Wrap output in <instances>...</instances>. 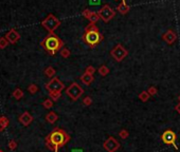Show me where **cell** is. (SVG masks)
I'll return each mask as SVG.
<instances>
[{"mask_svg":"<svg viewBox=\"0 0 180 152\" xmlns=\"http://www.w3.org/2000/svg\"><path fill=\"white\" fill-rule=\"evenodd\" d=\"M117 8L121 14H126V13H128V11H129V6H128L126 3H124V2L120 3Z\"/></svg>","mask_w":180,"mask_h":152,"instance_id":"17","label":"cell"},{"mask_svg":"<svg viewBox=\"0 0 180 152\" xmlns=\"http://www.w3.org/2000/svg\"><path fill=\"white\" fill-rule=\"evenodd\" d=\"M178 100H179V103H180V95H179V97H178Z\"/></svg>","mask_w":180,"mask_h":152,"instance_id":"35","label":"cell"},{"mask_svg":"<svg viewBox=\"0 0 180 152\" xmlns=\"http://www.w3.org/2000/svg\"><path fill=\"white\" fill-rule=\"evenodd\" d=\"M41 46L48 54L55 55L64 48V42L57 35H55L54 33H50L48 34V36L44 38V40L41 42Z\"/></svg>","mask_w":180,"mask_h":152,"instance_id":"2","label":"cell"},{"mask_svg":"<svg viewBox=\"0 0 180 152\" xmlns=\"http://www.w3.org/2000/svg\"><path fill=\"white\" fill-rule=\"evenodd\" d=\"M162 39H163V40L165 41L166 43H168V45H172V43H174L175 41H176L177 35H176V33H175L174 31L168 30V31H166V32L164 33V35L162 36Z\"/></svg>","mask_w":180,"mask_h":152,"instance_id":"12","label":"cell"},{"mask_svg":"<svg viewBox=\"0 0 180 152\" xmlns=\"http://www.w3.org/2000/svg\"><path fill=\"white\" fill-rule=\"evenodd\" d=\"M147 92H148V94H150V96H154V95H156L157 94V88H155V87H150V89L147 90Z\"/></svg>","mask_w":180,"mask_h":152,"instance_id":"30","label":"cell"},{"mask_svg":"<svg viewBox=\"0 0 180 152\" xmlns=\"http://www.w3.org/2000/svg\"><path fill=\"white\" fill-rule=\"evenodd\" d=\"M119 135H120V137H121V138L125 140V138H127L128 135H129V132H128L127 130L123 129V130H121V131L119 132Z\"/></svg>","mask_w":180,"mask_h":152,"instance_id":"27","label":"cell"},{"mask_svg":"<svg viewBox=\"0 0 180 152\" xmlns=\"http://www.w3.org/2000/svg\"><path fill=\"white\" fill-rule=\"evenodd\" d=\"M5 38L8 39V41L11 45H15V43L20 39V34H19L16 30H14V29H11V30L5 34Z\"/></svg>","mask_w":180,"mask_h":152,"instance_id":"11","label":"cell"},{"mask_svg":"<svg viewBox=\"0 0 180 152\" xmlns=\"http://www.w3.org/2000/svg\"><path fill=\"white\" fill-rule=\"evenodd\" d=\"M175 110H176V111L180 114V103L176 106V107H175Z\"/></svg>","mask_w":180,"mask_h":152,"instance_id":"34","label":"cell"},{"mask_svg":"<svg viewBox=\"0 0 180 152\" xmlns=\"http://www.w3.org/2000/svg\"><path fill=\"white\" fill-rule=\"evenodd\" d=\"M46 89L48 90L49 94L62 93V91L65 89V85L57 77H53V78H51V80L49 83H47Z\"/></svg>","mask_w":180,"mask_h":152,"instance_id":"6","label":"cell"},{"mask_svg":"<svg viewBox=\"0 0 180 152\" xmlns=\"http://www.w3.org/2000/svg\"><path fill=\"white\" fill-rule=\"evenodd\" d=\"M88 19H89L90 23H95L100 19L99 14H97V13H95V12H92V13H91V15H90V17Z\"/></svg>","mask_w":180,"mask_h":152,"instance_id":"21","label":"cell"},{"mask_svg":"<svg viewBox=\"0 0 180 152\" xmlns=\"http://www.w3.org/2000/svg\"><path fill=\"white\" fill-rule=\"evenodd\" d=\"M103 147L107 152H115L120 148V143L118 142L115 137L110 136V137H108L107 140L104 142Z\"/></svg>","mask_w":180,"mask_h":152,"instance_id":"10","label":"cell"},{"mask_svg":"<svg viewBox=\"0 0 180 152\" xmlns=\"http://www.w3.org/2000/svg\"><path fill=\"white\" fill-rule=\"evenodd\" d=\"M16 148H17V143L15 142L14 140H10V142H9V149H10V150H12V151H14Z\"/></svg>","mask_w":180,"mask_h":152,"instance_id":"28","label":"cell"},{"mask_svg":"<svg viewBox=\"0 0 180 152\" xmlns=\"http://www.w3.org/2000/svg\"><path fill=\"white\" fill-rule=\"evenodd\" d=\"M83 39L86 45H88L91 48H94L103 40L104 37L102 36V34H100L99 30H89V31H85Z\"/></svg>","mask_w":180,"mask_h":152,"instance_id":"3","label":"cell"},{"mask_svg":"<svg viewBox=\"0 0 180 152\" xmlns=\"http://www.w3.org/2000/svg\"><path fill=\"white\" fill-rule=\"evenodd\" d=\"M0 152H4V151H2V150H1V149H0Z\"/></svg>","mask_w":180,"mask_h":152,"instance_id":"36","label":"cell"},{"mask_svg":"<svg viewBox=\"0 0 180 152\" xmlns=\"http://www.w3.org/2000/svg\"><path fill=\"white\" fill-rule=\"evenodd\" d=\"M13 97H14L15 100H20V98H23V91L21 89H19V88L15 89L14 92H13Z\"/></svg>","mask_w":180,"mask_h":152,"instance_id":"19","label":"cell"},{"mask_svg":"<svg viewBox=\"0 0 180 152\" xmlns=\"http://www.w3.org/2000/svg\"><path fill=\"white\" fill-rule=\"evenodd\" d=\"M97 14H99L100 19H102L104 22H108V21L111 20L113 17H115V13L108 4H105V5L97 12Z\"/></svg>","mask_w":180,"mask_h":152,"instance_id":"8","label":"cell"},{"mask_svg":"<svg viewBox=\"0 0 180 152\" xmlns=\"http://www.w3.org/2000/svg\"><path fill=\"white\" fill-rule=\"evenodd\" d=\"M69 140L70 135L61 128H54L45 138L46 146L53 152H58L59 148L68 144Z\"/></svg>","mask_w":180,"mask_h":152,"instance_id":"1","label":"cell"},{"mask_svg":"<svg viewBox=\"0 0 180 152\" xmlns=\"http://www.w3.org/2000/svg\"><path fill=\"white\" fill-rule=\"evenodd\" d=\"M55 73H56V71H55V69L53 67H48L46 68L45 70V75L47 77H50V78H53L55 75Z\"/></svg>","mask_w":180,"mask_h":152,"instance_id":"18","label":"cell"},{"mask_svg":"<svg viewBox=\"0 0 180 152\" xmlns=\"http://www.w3.org/2000/svg\"><path fill=\"white\" fill-rule=\"evenodd\" d=\"M18 120H19V123L23 125V126L28 127L29 125H30L31 123L33 122V116L31 115L29 112H23V113L21 114L20 116H19Z\"/></svg>","mask_w":180,"mask_h":152,"instance_id":"13","label":"cell"},{"mask_svg":"<svg viewBox=\"0 0 180 152\" xmlns=\"http://www.w3.org/2000/svg\"><path fill=\"white\" fill-rule=\"evenodd\" d=\"M84 90L77 83H72L70 86L66 89V94L71 98L73 101H76L83 95Z\"/></svg>","mask_w":180,"mask_h":152,"instance_id":"5","label":"cell"},{"mask_svg":"<svg viewBox=\"0 0 180 152\" xmlns=\"http://www.w3.org/2000/svg\"><path fill=\"white\" fill-rule=\"evenodd\" d=\"M161 140L162 142L165 145H168V146H173L175 149H178V146L176 145V140H177V135L174 131L168 129L162 133L161 135Z\"/></svg>","mask_w":180,"mask_h":152,"instance_id":"7","label":"cell"},{"mask_svg":"<svg viewBox=\"0 0 180 152\" xmlns=\"http://www.w3.org/2000/svg\"><path fill=\"white\" fill-rule=\"evenodd\" d=\"M94 72H95V69L92 67V66H88V67L86 68V71H85V73H87V74H90V75H93V74H94Z\"/></svg>","mask_w":180,"mask_h":152,"instance_id":"29","label":"cell"},{"mask_svg":"<svg viewBox=\"0 0 180 152\" xmlns=\"http://www.w3.org/2000/svg\"><path fill=\"white\" fill-rule=\"evenodd\" d=\"M99 73L101 74L102 76H106L109 73V69H108L106 66H101V67L99 68Z\"/></svg>","mask_w":180,"mask_h":152,"instance_id":"22","label":"cell"},{"mask_svg":"<svg viewBox=\"0 0 180 152\" xmlns=\"http://www.w3.org/2000/svg\"><path fill=\"white\" fill-rule=\"evenodd\" d=\"M83 103L85 106H90L92 103V100H91V97H89V96H86L83 100Z\"/></svg>","mask_w":180,"mask_h":152,"instance_id":"31","label":"cell"},{"mask_svg":"<svg viewBox=\"0 0 180 152\" xmlns=\"http://www.w3.org/2000/svg\"><path fill=\"white\" fill-rule=\"evenodd\" d=\"M81 81L85 85L89 86L91 83L93 81V75H90V74L84 73L83 75L81 76Z\"/></svg>","mask_w":180,"mask_h":152,"instance_id":"15","label":"cell"},{"mask_svg":"<svg viewBox=\"0 0 180 152\" xmlns=\"http://www.w3.org/2000/svg\"><path fill=\"white\" fill-rule=\"evenodd\" d=\"M91 13H92L91 11H89V10H85V11L83 12V16H85L86 18H89L90 15H91Z\"/></svg>","mask_w":180,"mask_h":152,"instance_id":"33","label":"cell"},{"mask_svg":"<svg viewBox=\"0 0 180 152\" xmlns=\"http://www.w3.org/2000/svg\"><path fill=\"white\" fill-rule=\"evenodd\" d=\"M101 3V0H89V4L90 5H94V6H97V5H99V4Z\"/></svg>","mask_w":180,"mask_h":152,"instance_id":"32","label":"cell"},{"mask_svg":"<svg viewBox=\"0 0 180 152\" xmlns=\"http://www.w3.org/2000/svg\"><path fill=\"white\" fill-rule=\"evenodd\" d=\"M110 55L117 61H122L128 55V51L125 49L122 45H117L110 52Z\"/></svg>","mask_w":180,"mask_h":152,"instance_id":"9","label":"cell"},{"mask_svg":"<svg viewBox=\"0 0 180 152\" xmlns=\"http://www.w3.org/2000/svg\"><path fill=\"white\" fill-rule=\"evenodd\" d=\"M150 95L148 94L147 91H142L141 93L139 94V98L141 101H143V103H145V101H147L148 100H150Z\"/></svg>","mask_w":180,"mask_h":152,"instance_id":"20","label":"cell"},{"mask_svg":"<svg viewBox=\"0 0 180 152\" xmlns=\"http://www.w3.org/2000/svg\"><path fill=\"white\" fill-rule=\"evenodd\" d=\"M9 41L5 37H0V49H5L9 46Z\"/></svg>","mask_w":180,"mask_h":152,"instance_id":"23","label":"cell"},{"mask_svg":"<svg viewBox=\"0 0 180 152\" xmlns=\"http://www.w3.org/2000/svg\"><path fill=\"white\" fill-rule=\"evenodd\" d=\"M43 106H44V108H46V109H51V108L53 107V100H51V98H48V100H46L43 103Z\"/></svg>","mask_w":180,"mask_h":152,"instance_id":"25","label":"cell"},{"mask_svg":"<svg viewBox=\"0 0 180 152\" xmlns=\"http://www.w3.org/2000/svg\"><path fill=\"white\" fill-rule=\"evenodd\" d=\"M57 120H58V115H57L54 111L49 112V113L46 115V120L49 123V124H54V123L57 122Z\"/></svg>","mask_w":180,"mask_h":152,"instance_id":"14","label":"cell"},{"mask_svg":"<svg viewBox=\"0 0 180 152\" xmlns=\"http://www.w3.org/2000/svg\"><path fill=\"white\" fill-rule=\"evenodd\" d=\"M9 124H10V122L6 116H0V132L5 130L9 127Z\"/></svg>","mask_w":180,"mask_h":152,"instance_id":"16","label":"cell"},{"mask_svg":"<svg viewBox=\"0 0 180 152\" xmlns=\"http://www.w3.org/2000/svg\"><path fill=\"white\" fill-rule=\"evenodd\" d=\"M59 52H61L62 57H64V58H68V57L70 56V51L68 49H66V48H63Z\"/></svg>","mask_w":180,"mask_h":152,"instance_id":"26","label":"cell"},{"mask_svg":"<svg viewBox=\"0 0 180 152\" xmlns=\"http://www.w3.org/2000/svg\"><path fill=\"white\" fill-rule=\"evenodd\" d=\"M28 91L30 92L31 94H35L37 91H38V87H37L35 83H31V85L28 87Z\"/></svg>","mask_w":180,"mask_h":152,"instance_id":"24","label":"cell"},{"mask_svg":"<svg viewBox=\"0 0 180 152\" xmlns=\"http://www.w3.org/2000/svg\"><path fill=\"white\" fill-rule=\"evenodd\" d=\"M41 25L48 31L49 33H53L59 25H61V21L57 19L56 16L53 14H49L48 16L41 21Z\"/></svg>","mask_w":180,"mask_h":152,"instance_id":"4","label":"cell"}]
</instances>
